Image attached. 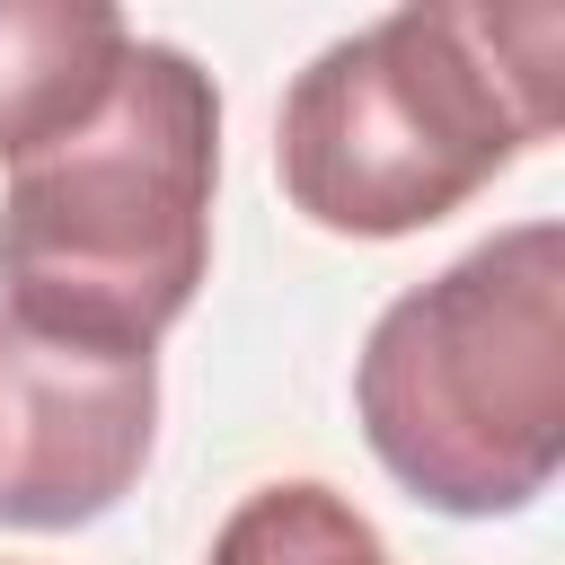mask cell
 I'll use <instances>...</instances> for the list:
<instances>
[{"mask_svg":"<svg viewBox=\"0 0 565 565\" xmlns=\"http://www.w3.org/2000/svg\"><path fill=\"white\" fill-rule=\"evenodd\" d=\"M565 9H388L335 35L274 115V168L300 221L335 238H406L450 221L530 141L556 132Z\"/></svg>","mask_w":565,"mask_h":565,"instance_id":"obj_1","label":"cell"},{"mask_svg":"<svg viewBox=\"0 0 565 565\" xmlns=\"http://www.w3.org/2000/svg\"><path fill=\"white\" fill-rule=\"evenodd\" d=\"M221 88L185 44L132 35L88 124L0 185V318L106 353H159L212 265Z\"/></svg>","mask_w":565,"mask_h":565,"instance_id":"obj_2","label":"cell"},{"mask_svg":"<svg viewBox=\"0 0 565 565\" xmlns=\"http://www.w3.org/2000/svg\"><path fill=\"white\" fill-rule=\"evenodd\" d=\"M371 459L450 521L530 512L565 459V230L512 221L397 291L353 362Z\"/></svg>","mask_w":565,"mask_h":565,"instance_id":"obj_3","label":"cell"},{"mask_svg":"<svg viewBox=\"0 0 565 565\" xmlns=\"http://www.w3.org/2000/svg\"><path fill=\"white\" fill-rule=\"evenodd\" d=\"M159 433V353H106L0 318V521L79 530L115 512Z\"/></svg>","mask_w":565,"mask_h":565,"instance_id":"obj_4","label":"cell"},{"mask_svg":"<svg viewBox=\"0 0 565 565\" xmlns=\"http://www.w3.org/2000/svg\"><path fill=\"white\" fill-rule=\"evenodd\" d=\"M132 26L106 0H0V159L62 141L115 88Z\"/></svg>","mask_w":565,"mask_h":565,"instance_id":"obj_5","label":"cell"},{"mask_svg":"<svg viewBox=\"0 0 565 565\" xmlns=\"http://www.w3.org/2000/svg\"><path fill=\"white\" fill-rule=\"evenodd\" d=\"M203 565H397L388 539L318 477H274L256 486L221 530Z\"/></svg>","mask_w":565,"mask_h":565,"instance_id":"obj_6","label":"cell"}]
</instances>
